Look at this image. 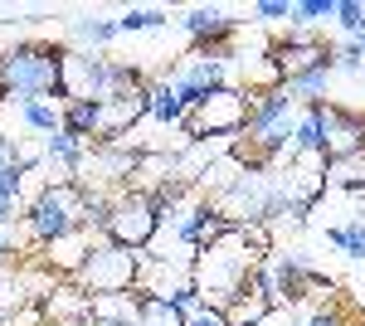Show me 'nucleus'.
Here are the masks:
<instances>
[{
    "label": "nucleus",
    "mask_w": 365,
    "mask_h": 326,
    "mask_svg": "<svg viewBox=\"0 0 365 326\" xmlns=\"http://www.w3.org/2000/svg\"><path fill=\"white\" fill-rule=\"evenodd\" d=\"M268 253H273L268 224H234L225 239L200 248L195 263H190V277H195L200 297L210 302V307H220V312L234 307L253 287V277H258Z\"/></svg>",
    "instance_id": "nucleus-1"
},
{
    "label": "nucleus",
    "mask_w": 365,
    "mask_h": 326,
    "mask_svg": "<svg viewBox=\"0 0 365 326\" xmlns=\"http://www.w3.org/2000/svg\"><path fill=\"white\" fill-rule=\"evenodd\" d=\"M20 224H25L29 248H44V244H54V239H63V234H73V229H88V190L73 185V180L44 185Z\"/></svg>",
    "instance_id": "nucleus-2"
},
{
    "label": "nucleus",
    "mask_w": 365,
    "mask_h": 326,
    "mask_svg": "<svg viewBox=\"0 0 365 326\" xmlns=\"http://www.w3.org/2000/svg\"><path fill=\"white\" fill-rule=\"evenodd\" d=\"M58 44H15L0 54V88L5 103H25V98H58Z\"/></svg>",
    "instance_id": "nucleus-3"
},
{
    "label": "nucleus",
    "mask_w": 365,
    "mask_h": 326,
    "mask_svg": "<svg viewBox=\"0 0 365 326\" xmlns=\"http://www.w3.org/2000/svg\"><path fill=\"white\" fill-rule=\"evenodd\" d=\"M249 117H253V93H244L239 83H225V88H215V93H205L190 117H185V141H210V136H220V141H239V136L249 132Z\"/></svg>",
    "instance_id": "nucleus-4"
},
{
    "label": "nucleus",
    "mask_w": 365,
    "mask_h": 326,
    "mask_svg": "<svg viewBox=\"0 0 365 326\" xmlns=\"http://www.w3.org/2000/svg\"><path fill=\"white\" fill-rule=\"evenodd\" d=\"M141 268H146V258H141L137 248H122L113 239H103V244L88 253V263L73 272V282L83 287L88 297H113V292H137L141 282Z\"/></svg>",
    "instance_id": "nucleus-5"
},
{
    "label": "nucleus",
    "mask_w": 365,
    "mask_h": 326,
    "mask_svg": "<svg viewBox=\"0 0 365 326\" xmlns=\"http://www.w3.org/2000/svg\"><path fill=\"white\" fill-rule=\"evenodd\" d=\"M156 229H161V205L151 200V190L127 185V190L113 195V210H108V224H103V239L146 253L151 239H156Z\"/></svg>",
    "instance_id": "nucleus-6"
},
{
    "label": "nucleus",
    "mask_w": 365,
    "mask_h": 326,
    "mask_svg": "<svg viewBox=\"0 0 365 326\" xmlns=\"http://www.w3.org/2000/svg\"><path fill=\"white\" fill-rule=\"evenodd\" d=\"M273 63H278L282 83L322 73V68H336V63H331V44L317 39V34H307V29H292L287 39H278V44H273Z\"/></svg>",
    "instance_id": "nucleus-7"
},
{
    "label": "nucleus",
    "mask_w": 365,
    "mask_h": 326,
    "mask_svg": "<svg viewBox=\"0 0 365 326\" xmlns=\"http://www.w3.org/2000/svg\"><path fill=\"white\" fill-rule=\"evenodd\" d=\"M322 112V132H327V161L336 156H351V151H365V117L341 103H317Z\"/></svg>",
    "instance_id": "nucleus-8"
},
{
    "label": "nucleus",
    "mask_w": 365,
    "mask_h": 326,
    "mask_svg": "<svg viewBox=\"0 0 365 326\" xmlns=\"http://www.w3.org/2000/svg\"><path fill=\"white\" fill-rule=\"evenodd\" d=\"M180 25L195 39V49H220V44H229V34H234V20H229L225 5H195V10H185Z\"/></svg>",
    "instance_id": "nucleus-9"
},
{
    "label": "nucleus",
    "mask_w": 365,
    "mask_h": 326,
    "mask_svg": "<svg viewBox=\"0 0 365 326\" xmlns=\"http://www.w3.org/2000/svg\"><path fill=\"white\" fill-rule=\"evenodd\" d=\"M327 190L365 195V151H351V156H336V161H327Z\"/></svg>",
    "instance_id": "nucleus-10"
},
{
    "label": "nucleus",
    "mask_w": 365,
    "mask_h": 326,
    "mask_svg": "<svg viewBox=\"0 0 365 326\" xmlns=\"http://www.w3.org/2000/svg\"><path fill=\"white\" fill-rule=\"evenodd\" d=\"M73 39H78V49H83V54H98V49H108L113 39H122V29H117V20L83 15V20H73Z\"/></svg>",
    "instance_id": "nucleus-11"
},
{
    "label": "nucleus",
    "mask_w": 365,
    "mask_h": 326,
    "mask_svg": "<svg viewBox=\"0 0 365 326\" xmlns=\"http://www.w3.org/2000/svg\"><path fill=\"white\" fill-rule=\"evenodd\" d=\"M151 122H161V127H180L185 132V117H190V108L170 93V83H151V112H146Z\"/></svg>",
    "instance_id": "nucleus-12"
},
{
    "label": "nucleus",
    "mask_w": 365,
    "mask_h": 326,
    "mask_svg": "<svg viewBox=\"0 0 365 326\" xmlns=\"http://www.w3.org/2000/svg\"><path fill=\"white\" fill-rule=\"evenodd\" d=\"M190 317L166 297H151V292H137V326H185Z\"/></svg>",
    "instance_id": "nucleus-13"
},
{
    "label": "nucleus",
    "mask_w": 365,
    "mask_h": 326,
    "mask_svg": "<svg viewBox=\"0 0 365 326\" xmlns=\"http://www.w3.org/2000/svg\"><path fill=\"white\" fill-rule=\"evenodd\" d=\"M268 312H273V297H268L258 282H253V287H249V292H244L239 302H234V307H225L229 326H258L263 317H268Z\"/></svg>",
    "instance_id": "nucleus-14"
},
{
    "label": "nucleus",
    "mask_w": 365,
    "mask_h": 326,
    "mask_svg": "<svg viewBox=\"0 0 365 326\" xmlns=\"http://www.w3.org/2000/svg\"><path fill=\"white\" fill-rule=\"evenodd\" d=\"M327 244L341 248L346 258H361L365 263V215L346 219V224H331V229H327Z\"/></svg>",
    "instance_id": "nucleus-15"
},
{
    "label": "nucleus",
    "mask_w": 365,
    "mask_h": 326,
    "mask_svg": "<svg viewBox=\"0 0 365 326\" xmlns=\"http://www.w3.org/2000/svg\"><path fill=\"white\" fill-rule=\"evenodd\" d=\"M88 322H127L137 326V292H113V297H93Z\"/></svg>",
    "instance_id": "nucleus-16"
},
{
    "label": "nucleus",
    "mask_w": 365,
    "mask_h": 326,
    "mask_svg": "<svg viewBox=\"0 0 365 326\" xmlns=\"http://www.w3.org/2000/svg\"><path fill=\"white\" fill-rule=\"evenodd\" d=\"M336 5L341 0H292V25H327V20H336Z\"/></svg>",
    "instance_id": "nucleus-17"
},
{
    "label": "nucleus",
    "mask_w": 365,
    "mask_h": 326,
    "mask_svg": "<svg viewBox=\"0 0 365 326\" xmlns=\"http://www.w3.org/2000/svg\"><path fill=\"white\" fill-rule=\"evenodd\" d=\"M327 78H331V68H322V73H307V78H287L282 88H287V98L292 103H322V93H327Z\"/></svg>",
    "instance_id": "nucleus-18"
},
{
    "label": "nucleus",
    "mask_w": 365,
    "mask_h": 326,
    "mask_svg": "<svg viewBox=\"0 0 365 326\" xmlns=\"http://www.w3.org/2000/svg\"><path fill=\"white\" fill-rule=\"evenodd\" d=\"M166 20H170L166 10H141V5H137V10L117 15V29H122V34H146V29H161Z\"/></svg>",
    "instance_id": "nucleus-19"
},
{
    "label": "nucleus",
    "mask_w": 365,
    "mask_h": 326,
    "mask_svg": "<svg viewBox=\"0 0 365 326\" xmlns=\"http://www.w3.org/2000/svg\"><path fill=\"white\" fill-rule=\"evenodd\" d=\"M292 326H351V317L341 307H307V312H297Z\"/></svg>",
    "instance_id": "nucleus-20"
},
{
    "label": "nucleus",
    "mask_w": 365,
    "mask_h": 326,
    "mask_svg": "<svg viewBox=\"0 0 365 326\" xmlns=\"http://www.w3.org/2000/svg\"><path fill=\"white\" fill-rule=\"evenodd\" d=\"M253 15H258V20H287V25H292V0H258Z\"/></svg>",
    "instance_id": "nucleus-21"
},
{
    "label": "nucleus",
    "mask_w": 365,
    "mask_h": 326,
    "mask_svg": "<svg viewBox=\"0 0 365 326\" xmlns=\"http://www.w3.org/2000/svg\"><path fill=\"white\" fill-rule=\"evenodd\" d=\"M185 326H229V317L220 312V307H200V312H195Z\"/></svg>",
    "instance_id": "nucleus-22"
},
{
    "label": "nucleus",
    "mask_w": 365,
    "mask_h": 326,
    "mask_svg": "<svg viewBox=\"0 0 365 326\" xmlns=\"http://www.w3.org/2000/svg\"><path fill=\"white\" fill-rule=\"evenodd\" d=\"M292 322H297V312H292V307H273L258 326H292Z\"/></svg>",
    "instance_id": "nucleus-23"
}]
</instances>
